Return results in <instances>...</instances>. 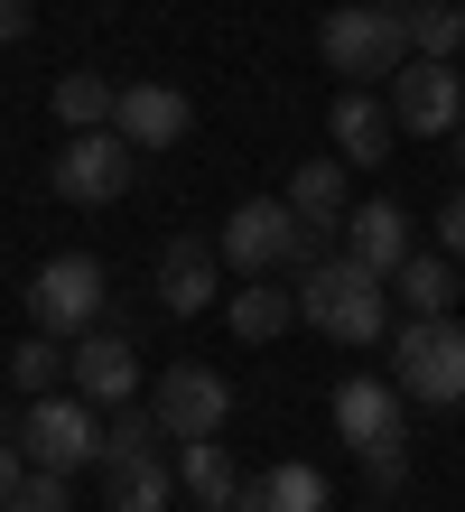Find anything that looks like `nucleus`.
<instances>
[{
    "mask_svg": "<svg viewBox=\"0 0 465 512\" xmlns=\"http://www.w3.org/2000/svg\"><path fill=\"white\" fill-rule=\"evenodd\" d=\"M19 475H28V457H19V438H0V503L19 494Z\"/></svg>",
    "mask_w": 465,
    "mask_h": 512,
    "instance_id": "c85d7f7f",
    "label": "nucleus"
},
{
    "mask_svg": "<svg viewBox=\"0 0 465 512\" xmlns=\"http://www.w3.org/2000/svg\"><path fill=\"white\" fill-rule=\"evenodd\" d=\"M149 410H159V429L186 447V438H224V419H233V382L214 373V364H168L159 382H149Z\"/></svg>",
    "mask_w": 465,
    "mask_h": 512,
    "instance_id": "6e6552de",
    "label": "nucleus"
},
{
    "mask_svg": "<svg viewBox=\"0 0 465 512\" xmlns=\"http://www.w3.org/2000/svg\"><path fill=\"white\" fill-rule=\"evenodd\" d=\"M214 298H224V252L196 243V233H177V243L159 252V308L168 317H205Z\"/></svg>",
    "mask_w": 465,
    "mask_h": 512,
    "instance_id": "4468645a",
    "label": "nucleus"
},
{
    "mask_svg": "<svg viewBox=\"0 0 465 512\" xmlns=\"http://www.w3.org/2000/svg\"><path fill=\"white\" fill-rule=\"evenodd\" d=\"M391 298H400L410 317H456V261H447V252L400 261V270H391Z\"/></svg>",
    "mask_w": 465,
    "mask_h": 512,
    "instance_id": "aec40b11",
    "label": "nucleus"
},
{
    "mask_svg": "<svg viewBox=\"0 0 465 512\" xmlns=\"http://www.w3.org/2000/svg\"><path fill=\"white\" fill-rule=\"evenodd\" d=\"M112 131L131 140V149H177L186 131H196V103H186L168 75H140V84H121V103H112Z\"/></svg>",
    "mask_w": 465,
    "mask_h": 512,
    "instance_id": "9b49d317",
    "label": "nucleus"
},
{
    "mask_svg": "<svg viewBox=\"0 0 465 512\" xmlns=\"http://www.w3.org/2000/svg\"><path fill=\"white\" fill-rule=\"evenodd\" d=\"M177 485H186V503H196V512H242V485H252V475H242L214 438H186V447H177Z\"/></svg>",
    "mask_w": 465,
    "mask_h": 512,
    "instance_id": "dca6fc26",
    "label": "nucleus"
},
{
    "mask_svg": "<svg viewBox=\"0 0 465 512\" xmlns=\"http://www.w3.org/2000/svg\"><path fill=\"white\" fill-rule=\"evenodd\" d=\"M391 382H400V401L456 410L465 401V326L456 317H410L391 336Z\"/></svg>",
    "mask_w": 465,
    "mask_h": 512,
    "instance_id": "7ed1b4c3",
    "label": "nucleus"
},
{
    "mask_svg": "<svg viewBox=\"0 0 465 512\" xmlns=\"http://www.w3.org/2000/svg\"><path fill=\"white\" fill-rule=\"evenodd\" d=\"M298 317L317 326V336H335V345H372V336L391 326V280H382V270H363L354 252L307 261V280H298Z\"/></svg>",
    "mask_w": 465,
    "mask_h": 512,
    "instance_id": "f257e3e1",
    "label": "nucleus"
},
{
    "mask_svg": "<svg viewBox=\"0 0 465 512\" xmlns=\"http://www.w3.org/2000/svg\"><path fill=\"white\" fill-rule=\"evenodd\" d=\"M363 475H372V485H400V475H410V438H391V447H363Z\"/></svg>",
    "mask_w": 465,
    "mask_h": 512,
    "instance_id": "bb28decb",
    "label": "nucleus"
},
{
    "mask_svg": "<svg viewBox=\"0 0 465 512\" xmlns=\"http://www.w3.org/2000/svg\"><path fill=\"white\" fill-rule=\"evenodd\" d=\"M112 103H121V84L112 75H56V122L66 131H112Z\"/></svg>",
    "mask_w": 465,
    "mask_h": 512,
    "instance_id": "5701e85b",
    "label": "nucleus"
},
{
    "mask_svg": "<svg viewBox=\"0 0 465 512\" xmlns=\"http://www.w3.org/2000/svg\"><path fill=\"white\" fill-rule=\"evenodd\" d=\"M279 196H289V215H298V224H307V233L326 243V233L345 224V159H298Z\"/></svg>",
    "mask_w": 465,
    "mask_h": 512,
    "instance_id": "f3484780",
    "label": "nucleus"
},
{
    "mask_svg": "<svg viewBox=\"0 0 465 512\" xmlns=\"http://www.w3.org/2000/svg\"><path fill=\"white\" fill-rule=\"evenodd\" d=\"M224 317H233L242 345H270V336H289V326H298V289H279L270 270H261V280H242V289L224 298Z\"/></svg>",
    "mask_w": 465,
    "mask_h": 512,
    "instance_id": "a211bd4d",
    "label": "nucleus"
},
{
    "mask_svg": "<svg viewBox=\"0 0 465 512\" xmlns=\"http://www.w3.org/2000/svg\"><path fill=\"white\" fill-rule=\"evenodd\" d=\"M28 19H38L28 0H0V47H10V38H28Z\"/></svg>",
    "mask_w": 465,
    "mask_h": 512,
    "instance_id": "c756f323",
    "label": "nucleus"
},
{
    "mask_svg": "<svg viewBox=\"0 0 465 512\" xmlns=\"http://www.w3.org/2000/svg\"><path fill=\"white\" fill-rule=\"evenodd\" d=\"M242 512H326V475L307 457H279V466H261L242 485Z\"/></svg>",
    "mask_w": 465,
    "mask_h": 512,
    "instance_id": "6ab92c4d",
    "label": "nucleus"
},
{
    "mask_svg": "<svg viewBox=\"0 0 465 512\" xmlns=\"http://www.w3.org/2000/svg\"><path fill=\"white\" fill-rule=\"evenodd\" d=\"M400 38H410V56H456L465 47V0H400Z\"/></svg>",
    "mask_w": 465,
    "mask_h": 512,
    "instance_id": "412c9836",
    "label": "nucleus"
},
{
    "mask_svg": "<svg viewBox=\"0 0 465 512\" xmlns=\"http://www.w3.org/2000/svg\"><path fill=\"white\" fill-rule=\"evenodd\" d=\"M438 252H447V261H465V187L438 205Z\"/></svg>",
    "mask_w": 465,
    "mask_h": 512,
    "instance_id": "cd10ccee",
    "label": "nucleus"
},
{
    "mask_svg": "<svg viewBox=\"0 0 465 512\" xmlns=\"http://www.w3.org/2000/svg\"><path fill=\"white\" fill-rule=\"evenodd\" d=\"M326 66L345 84H391L400 66H410V38H400V0H345V10H326L317 28Z\"/></svg>",
    "mask_w": 465,
    "mask_h": 512,
    "instance_id": "f03ea898",
    "label": "nucleus"
},
{
    "mask_svg": "<svg viewBox=\"0 0 465 512\" xmlns=\"http://www.w3.org/2000/svg\"><path fill=\"white\" fill-rule=\"evenodd\" d=\"M447 140H456V159H465V122H456V131H447Z\"/></svg>",
    "mask_w": 465,
    "mask_h": 512,
    "instance_id": "7c9ffc66",
    "label": "nucleus"
},
{
    "mask_svg": "<svg viewBox=\"0 0 465 512\" xmlns=\"http://www.w3.org/2000/svg\"><path fill=\"white\" fill-rule=\"evenodd\" d=\"M335 438L354 447H391V438H410L400 429V382H382V373H345L335 382Z\"/></svg>",
    "mask_w": 465,
    "mask_h": 512,
    "instance_id": "f8f14e48",
    "label": "nucleus"
},
{
    "mask_svg": "<svg viewBox=\"0 0 465 512\" xmlns=\"http://www.w3.org/2000/svg\"><path fill=\"white\" fill-rule=\"evenodd\" d=\"M168 429H159V410H149V401H121L112 419H103V466L112 457H140V447H159Z\"/></svg>",
    "mask_w": 465,
    "mask_h": 512,
    "instance_id": "393cba45",
    "label": "nucleus"
},
{
    "mask_svg": "<svg viewBox=\"0 0 465 512\" xmlns=\"http://www.w3.org/2000/svg\"><path fill=\"white\" fill-rule=\"evenodd\" d=\"M112 512H168V457L140 447V457H112Z\"/></svg>",
    "mask_w": 465,
    "mask_h": 512,
    "instance_id": "4be33fe9",
    "label": "nucleus"
},
{
    "mask_svg": "<svg viewBox=\"0 0 465 512\" xmlns=\"http://www.w3.org/2000/svg\"><path fill=\"white\" fill-rule=\"evenodd\" d=\"M103 298H112L103 261H93V252H56V261H38V280H28V326L75 345V336L103 326Z\"/></svg>",
    "mask_w": 465,
    "mask_h": 512,
    "instance_id": "39448f33",
    "label": "nucleus"
},
{
    "mask_svg": "<svg viewBox=\"0 0 465 512\" xmlns=\"http://www.w3.org/2000/svg\"><path fill=\"white\" fill-rule=\"evenodd\" d=\"M10 382L38 401V391H56L66 382V336H19V354H10Z\"/></svg>",
    "mask_w": 465,
    "mask_h": 512,
    "instance_id": "b1692460",
    "label": "nucleus"
},
{
    "mask_svg": "<svg viewBox=\"0 0 465 512\" xmlns=\"http://www.w3.org/2000/svg\"><path fill=\"white\" fill-rule=\"evenodd\" d=\"M0 512H75V494H66V475H38V466H28L19 494L0 503Z\"/></svg>",
    "mask_w": 465,
    "mask_h": 512,
    "instance_id": "a878e982",
    "label": "nucleus"
},
{
    "mask_svg": "<svg viewBox=\"0 0 465 512\" xmlns=\"http://www.w3.org/2000/svg\"><path fill=\"white\" fill-rule=\"evenodd\" d=\"M391 122L410 131V140H447L465 122V75H456V56H410V66L391 75Z\"/></svg>",
    "mask_w": 465,
    "mask_h": 512,
    "instance_id": "0eeeda50",
    "label": "nucleus"
},
{
    "mask_svg": "<svg viewBox=\"0 0 465 512\" xmlns=\"http://www.w3.org/2000/svg\"><path fill=\"white\" fill-rule=\"evenodd\" d=\"M345 252H354L363 270H382V280H391L400 261H410V215H400V196L354 205V215H345Z\"/></svg>",
    "mask_w": 465,
    "mask_h": 512,
    "instance_id": "2eb2a0df",
    "label": "nucleus"
},
{
    "mask_svg": "<svg viewBox=\"0 0 465 512\" xmlns=\"http://www.w3.org/2000/svg\"><path fill=\"white\" fill-rule=\"evenodd\" d=\"M391 103L372 94V84H345V94H335V112H326V140H335V159L345 168H382L391 159Z\"/></svg>",
    "mask_w": 465,
    "mask_h": 512,
    "instance_id": "ddd939ff",
    "label": "nucleus"
},
{
    "mask_svg": "<svg viewBox=\"0 0 465 512\" xmlns=\"http://www.w3.org/2000/svg\"><path fill=\"white\" fill-rule=\"evenodd\" d=\"M214 252H224L242 280H261V270H279V261H317V233L289 215V196H242L224 215V243Z\"/></svg>",
    "mask_w": 465,
    "mask_h": 512,
    "instance_id": "423d86ee",
    "label": "nucleus"
},
{
    "mask_svg": "<svg viewBox=\"0 0 465 512\" xmlns=\"http://www.w3.org/2000/svg\"><path fill=\"white\" fill-rule=\"evenodd\" d=\"M131 168H140V149L121 140V131H66V149H56V196L66 205H112L121 187H131Z\"/></svg>",
    "mask_w": 465,
    "mask_h": 512,
    "instance_id": "1a4fd4ad",
    "label": "nucleus"
},
{
    "mask_svg": "<svg viewBox=\"0 0 465 512\" xmlns=\"http://www.w3.org/2000/svg\"><path fill=\"white\" fill-rule=\"evenodd\" d=\"M19 457L38 466V475H75L84 466H103V419H93V401H66V391H38L19 419Z\"/></svg>",
    "mask_w": 465,
    "mask_h": 512,
    "instance_id": "20e7f679",
    "label": "nucleus"
},
{
    "mask_svg": "<svg viewBox=\"0 0 465 512\" xmlns=\"http://www.w3.org/2000/svg\"><path fill=\"white\" fill-rule=\"evenodd\" d=\"M66 382H75V401H93V410L140 401V345L121 336V326H93V336H75V354H66Z\"/></svg>",
    "mask_w": 465,
    "mask_h": 512,
    "instance_id": "9d476101",
    "label": "nucleus"
}]
</instances>
